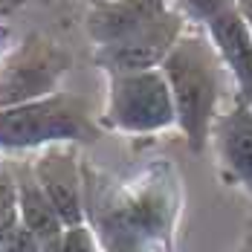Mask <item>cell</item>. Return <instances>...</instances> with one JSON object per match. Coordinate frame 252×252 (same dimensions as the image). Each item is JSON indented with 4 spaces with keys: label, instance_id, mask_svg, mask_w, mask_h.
Returning <instances> with one entry per match:
<instances>
[{
    "label": "cell",
    "instance_id": "6da1fadb",
    "mask_svg": "<svg viewBox=\"0 0 252 252\" xmlns=\"http://www.w3.org/2000/svg\"><path fill=\"white\" fill-rule=\"evenodd\" d=\"M84 206L101 252H174L180 186L171 168L113 180L84 165Z\"/></svg>",
    "mask_w": 252,
    "mask_h": 252
},
{
    "label": "cell",
    "instance_id": "7a4b0ae2",
    "mask_svg": "<svg viewBox=\"0 0 252 252\" xmlns=\"http://www.w3.org/2000/svg\"><path fill=\"white\" fill-rule=\"evenodd\" d=\"M159 70L174 99L180 133L186 136L191 151L203 154L212 139V125L220 116L223 73H226L206 32L203 29L186 32Z\"/></svg>",
    "mask_w": 252,
    "mask_h": 252
},
{
    "label": "cell",
    "instance_id": "3957f363",
    "mask_svg": "<svg viewBox=\"0 0 252 252\" xmlns=\"http://www.w3.org/2000/svg\"><path fill=\"white\" fill-rule=\"evenodd\" d=\"M101 136L90 101L78 93H52L44 99L0 110V151H44L52 145H90Z\"/></svg>",
    "mask_w": 252,
    "mask_h": 252
},
{
    "label": "cell",
    "instance_id": "277c9868",
    "mask_svg": "<svg viewBox=\"0 0 252 252\" xmlns=\"http://www.w3.org/2000/svg\"><path fill=\"white\" fill-rule=\"evenodd\" d=\"M101 130L148 136L177 127L174 99L162 70L107 76V99L99 113Z\"/></svg>",
    "mask_w": 252,
    "mask_h": 252
},
{
    "label": "cell",
    "instance_id": "5b68a950",
    "mask_svg": "<svg viewBox=\"0 0 252 252\" xmlns=\"http://www.w3.org/2000/svg\"><path fill=\"white\" fill-rule=\"evenodd\" d=\"M67 70L70 55L50 38L32 35L0 67V110L58 93V84Z\"/></svg>",
    "mask_w": 252,
    "mask_h": 252
},
{
    "label": "cell",
    "instance_id": "8992f818",
    "mask_svg": "<svg viewBox=\"0 0 252 252\" xmlns=\"http://www.w3.org/2000/svg\"><path fill=\"white\" fill-rule=\"evenodd\" d=\"M189 32V24L180 12H171L168 18H162L159 24L142 29L139 35L110 44V47H96L93 61L101 67L107 76H119V73H145V70H159L162 61L171 55L177 41Z\"/></svg>",
    "mask_w": 252,
    "mask_h": 252
},
{
    "label": "cell",
    "instance_id": "52a82bcc",
    "mask_svg": "<svg viewBox=\"0 0 252 252\" xmlns=\"http://www.w3.org/2000/svg\"><path fill=\"white\" fill-rule=\"evenodd\" d=\"M220 180L252 197V104L235 99L212 125L209 139Z\"/></svg>",
    "mask_w": 252,
    "mask_h": 252
},
{
    "label": "cell",
    "instance_id": "ba28073f",
    "mask_svg": "<svg viewBox=\"0 0 252 252\" xmlns=\"http://www.w3.org/2000/svg\"><path fill=\"white\" fill-rule=\"evenodd\" d=\"M32 174L41 183L44 194L50 197L55 212L61 215L64 226L87 223L84 206V165L78 162L73 145H52L38 154L32 162Z\"/></svg>",
    "mask_w": 252,
    "mask_h": 252
},
{
    "label": "cell",
    "instance_id": "9c48e42d",
    "mask_svg": "<svg viewBox=\"0 0 252 252\" xmlns=\"http://www.w3.org/2000/svg\"><path fill=\"white\" fill-rule=\"evenodd\" d=\"M174 12L171 0H104L87 15V35L96 47H110L139 35Z\"/></svg>",
    "mask_w": 252,
    "mask_h": 252
},
{
    "label": "cell",
    "instance_id": "30bf717a",
    "mask_svg": "<svg viewBox=\"0 0 252 252\" xmlns=\"http://www.w3.org/2000/svg\"><path fill=\"white\" fill-rule=\"evenodd\" d=\"M203 32L212 41L223 70L235 81L238 99L252 104V32L247 21L241 18V12L229 6L215 21H209Z\"/></svg>",
    "mask_w": 252,
    "mask_h": 252
},
{
    "label": "cell",
    "instance_id": "8fae6325",
    "mask_svg": "<svg viewBox=\"0 0 252 252\" xmlns=\"http://www.w3.org/2000/svg\"><path fill=\"white\" fill-rule=\"evenodd\" d=\"M18 177V203H21V226L41 244L44 252H55L61 238H64V220L55 212V206L50 203V197L44 194L41 183L32 174V165L15 171Z\"/></svg>",
    "mask_w": 252,
    "mask_h": 252
},
{
    "label": "cell",
    "instance_id": "7c38bea8",
    "mask_svg": "<svg viewBox=\"0 0 252 252\" xmlns=\"http://www.w3.org/2000/svg\"><path fill=\"white\" fill-rule=\"evenodd\" d=\"M18 229H21L18 177H15V168L0 165V250Z\"/></svg>",
    "mask_w": 252,
    "mask_h": 252
},
{
    "label": "cell",
    "instance_id": "4fadbf2b",
    "mask_svg": "<svg viewBox=\"0 0 252 252\" xmlns=\"http://www.w3.org/2000/svg\"><path fill=\"white\" fill-rule=\"evenodd\" d=\"M171 3L186 18V24H194L197 29H206V24L215 21L223 9L235 6V0H171Z\"/></svg>",
    "mask_w": 252,
    "mask_h": 252
},
{
    "label": "cell",
    "instance_id": "5bb4252c",
    "mask_svg": "<svg viewBox=\"0 0 252 252\" xmlns=\"http://www.w3.org/2000/svg\"><path fill=\"white\" fill-rule=\"evenodd\" d=\"M55 252H101V247L96 241V235H93V229H90V223H81V226H70L64 232V238H61Z\"/></svg>",
    "mask_w": 252,
    "mask_h": 252
},
{
    "label": "cell",
    "instance_id": "9a60e30c",
    "mask_svg": "<svg viewBox=\"0 0 252 252\" xmlns=\"http://www.w3.org/2000/svg\"><path fill=\"white\" fill-rule=\"evenodd\" d=\"M235 9L241 12V18L247 21V26H250V32H252V0H235Z\"/></svg>",
    "mask_w": 252,
    "mask_h": 252
},
{
    "label": "cell",
    "instance_id": "2e32d148",
    "mask_svg": "<svg viewBox=\"0 0 252 252\" xmlns=\"http://www.w3.org/2000/svg\"><path fill=\"white\" fill-rule=\"evenodd\" d=\"M93 3H104V0H93Z\"/></svg>",
    "mask_w": 252,
    "mask_h": 252
},
{
    "label": "cell",
    "instance_id": "e0dca14e",
    "mask_svg": "<svg viewBox=\"0 0 252 252\" xmlns=\"http://www.w3.org/2000/svg\"><path fill=\"white\" fill-rule=\"evenodd\" d=\"M241 252H247V250H241Z\"/></svg>",
    "mask_w": 252,
    "mask_h": 252
}]
</instances>
